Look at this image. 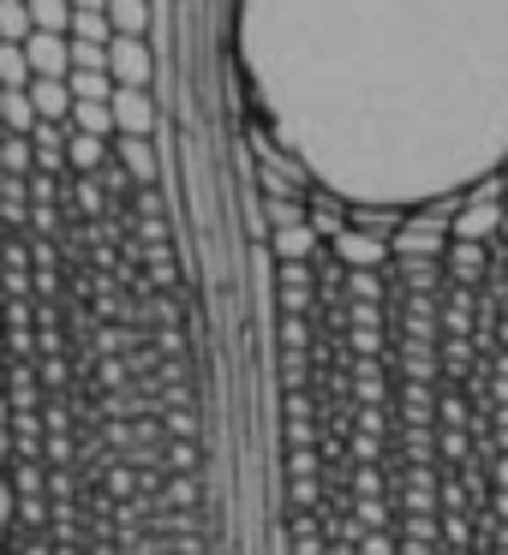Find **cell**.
<instances>
[{"instance_id": "cell-16", "label": "cell", "mask_w": 508, "mask_h": 555, "mask_svg": "<svg viewBox=\"0 0 508 555\" xmlns=\"http://www.w3.org/2000/svg\"><path fill=\"white\" fill-rule=\"evenodd\" d=\"M66 85H73V96H78V102H102V108H109V102L120 96V85H114V73H73Z\"/></svg>"}, {"instance_id": "cell-2", "label": "cell", "mask_w": 508, "mask_h": 555, "mask_svg": "<svg viewBox=\"0 0 508 555\" xmlns=\"http://www.w3.org/2000/svg\"><path fill=\"white\" fill-rule=\"evenodd\" d=\"M109 73L120 90H150V78H156V54H150L144 37H114L109 42Z\"/></svg>"}, {"instance_id": "cell-15", "label": "cell", "mask_w": 508, "mask_h": 555, "mask_svg": "<svg viewBox=\"0 0 508 555\" xmlns=\"http://www.w3.org/2000/svg\"><path fill=\"white\" fill-rule=\"evenodd\" d=\"M30 18L49 37H73V0H30Z\"/></svg>"}, {"instance_id": "cell-22", "label": "cell", "mask_w": 508, "mask_h": 555, "mask_svg": "<svg viewBox=\"0 0 508 555\" xmlns=\"http://www.w3.org/2000/svg\"><path fill=\"white\" fill-rule=\"evenodd\" d=\"M168 430L180 436V442H186V436H198V412H168Z\"/></svg>"}, {"instance_id": "cell-26", "label": "cell", "mask_w": 508, "mask_h": 555, "mask_svg": "<svg viewBox=\"0 0 508 555\" xmlns=\"http://www.w3.org/2000/svg\"><path fill=\"white\" fill-rule=\"evenodd\" d=\"M0 555H7V550H0Z\"/></svg>"}, {"instance_id": "cell-21", "label": "cell", "mask_w": 508, "mask_h": 555, "mask_svg": "<svg viewBox=\"0 0 508 555\" xmlns=\"http://www.w3.org/2000/svg\"><path fill=\"white\" fill-rule=\"evenodd\" d=\"M109 490H114V495H132V490H138V472L114 460V466H109Z\"/></svg>"}, {"instance_id": "cell-9", "label": "cell", "mask_w": 508, "mask_h": 555, "mask_svg": "<svg viewBox=\"0 0 508 555\" xmlns=\"http://www.w3.org/2000/svg\"><path fill=\"white\" fill-rule=\"evenodd\" d=\"M102 162H109V138H97V132H73V144H66V168L85 173V180H97Z\"/></svg>"}, {"instance_id": "cell-4", "label": "cell", "mask_w": 508, "mask_h": 555, "mask_svg": "<svg viewBox=\"0 0 508 555\" xmlns=\"http://www.w3.org/2000/svg\"><path fill=\"white\" fill-rule=\"evenodd\" d=\"M109 108H114V132H120V138H150V132L162 126V114H156V102H150V90H120Z\"/></svg>"}, {"instance_id": "cell-18", "label": "cell", "mask_w": 508, "mask_h": 555, "mask_svg": "<svg viewBox=\"0 0 508 555\" xmlns=\"http://www.w3.org/2000/svg\"><path fill=\"white\" fill-rule=\"evenodd\" d=\"M73 37H85V42H102V49H109V42H114V25H109V13H73Z\"/></svg>"}, {"instance_id": "cell-20", "label": "cell", "mask_w": 508, "mask_h": 555, "mask_svg": "<svg viewBox=\"0 0 508 555\" xmlns=\"http://www.w3.org/2000/svg\"><path fill=\"white\" fill-rule=\"evenodd\" d=\"M18 519V490H13V478L0 472V538H7V526Z\"/></svg>"}, {"instance_id": "cell-13", "label": "cell", "mask_w": 508, "mask_h": 555, "mask_svg": "<svg viewBox=\"0 0 508 555\" xmlns=\"http://www.w3.org/2000/svg\"><path fill=\"white\" fill-rule=\"evenodd\" d=\"M109 25H114V37H144L150 30V0H109Z\"/></svg>"}, {"instance_id": "cell-7", "label": "cell", "mask_w": 508, "mask_h": 555, "mask_svg": "<svg viewBox=\"0 0 508 555\" xmlns=\"http://www.w3.org/2000/svg\"><path fill=\"white\" fill-rule=\"evenodd\" d=\"M30 144H37V173H61L66 168V144H73V120L66 126L42 120L37 132H30Z\"/></svg>"}, {"instance_id": "cell-3", "label": "cell", "mask_w": 508, "mask_h": 555, "mask_svg": "<svg viewBox=\"0 0 508 555\" xmlns=\"http://www.w3.org/2000/svg\"><path fill=\"white\" fill-rule=\"evenodd\" d=\"M383 257H389L383 233H371V228H341L335 233V263L341 269H383Z\"/></svg>"}, {"instance_id": "cell-8", "label": "cell", "mask_w": 508, "mask_h": 555, "mask_svg": "<svg viewBox=\"0 0 508 555\" xmlns=\"http://www.w3.org/2000/svg\"><path fill=\"white\" fill-rule=\"evenodd\" d=\"M42 126V114H37V102H30V90H0V132H37Z\"/></svg>"}, {"instance_id": "cell-17", "label": "cell", "mask_w": 508, "mask_h": 555, "mask_svg": "<svg viewBox=\"0 0 508 555\" xmlns=\"http://www.w3.org/2000/svg\"><path fill=\"white\" fill-rule=\"evenodd\" d=\"M73 132L109 138V132H114V108H102V102H78V108H73Z\"/></svg>"}, {"instance_id": "cell-19", "label": "cell", "mask_w": 508, "mask_h": 555, "mask_svg": "<svg viewBox=\"0 0 508 555\" xmlns=\"http://www.w3.org/2000/svg\"><path fill=\"white\" fill-rule=\"evenodd\" d=\"M73 73H109V49H102V42L73 37Z\"/></svg>"}, {"instance_id": "cell-1", "label": "cell", "mask_w": 508, "mask_h": 555, "mask_svg": "<svg viewBox=\"0 0 508 555\" xmlns=\"http://www.w3.org/2000/svg\"><path fill=\"white\" fill-rule=\"evenodd\" d=\"M264 216H269V251L276 263H312V245H317V228L293 197H264Z\"/></svg>"}, {"instance_id": "cell-10", "label": "cell", "mask_w": 508, "mask_h": 555, "mask_svg": "<svg viewBox=\"0 0 508 555\" xmlns=\"http://www.w3.org/2000/svg\"><path fill=\"white\" fill-rule=\"evenodd\" d=\"M0 173H13V180L37 173V144L25 132H0Z\"/></svg>"}, {"instance_id": "cell-5", "label": "cell", "mask_w": 508, "mask_h": 555, "mask_svg": "<svg viewBox=\"0 0 508 555\" xmlns=\"http://www.w3.org/2000/svg\"><path fill=\"white\" fill-rule=\"evenodd\" d=\"M30 54V73L37 78H73V37H49V30H37V37L25 42Z\"/></svg>"}, {"instance_id": "cell-24", "label": "cell", "mask_w": 508, "mask_h": 555, "mask_svg": "<svg viewBox=\"0 0 508 555\" xmlns=\"http://www.w3.org/2000/svg\"><path fill=\"white\" fill-rule=\"evenodd\" d=\"M168 502H174V507H186V502H192V483H186V478H180V483H168Z\"/></svg>"}, {"instance_id": "cell-14", "label": "cell", "mask_w": 508, "mask_h": 555, "mask_svg": "<svg viewBox=\"0 0 508 555\" xmlns=\"http://www.w3.org/2000/svg\"><path fill=\"white\" fill-rule=\"evenodd\" d=\"M30 37H37L30 0H0V42H30Z\"/></svg>"}, {"instance_id": "cell-6", "label": "cell", "mask_w": 508, "mask_h": 555, "mask_svg": "<svg viewBox=\"0 0 508 555\" xmlns=\"http://www.w3.org/2000/svg\"><path fill=\"white\" fill-rule=\"evenodd\" d=\"M30 102H37V114H42V120H54V126H66V120H73V108H78V96H73L66 78H37V85H30Z\"/></svg>"}, {"instance_id": "cell-12", "label": "cell", "mask_w": 508, "mask_h": 555, "mask_svg": "<svg viewBox=\"0 0 508 555\" xmlns=\"http://www.w3.org/2000/svg\"><path fill=\"white\" fill-rule=\"evenodd\" d=\"M37 73H30V54L25 42H0V90H30Z\"/></svg>"}, {"instance_id": "cell-11", "label": "cell", "mask_w": 508, "mask_h": 555, "mask_svg": "<svg viewBox=\"0 0 508 555\" xmlns=\"http://www.w3.org/2000/svg\"><path fill=\"white\" fill-rule=\"evenodd\" d=\"M120 162H126V173H132L138 185L162 180V162H156V150H150V138H120Z\"/></svg>"}, {"instance_id": "cell-23", "label": "cell", "mask_w": 508, "mask_h": 555, "mask_svg": "<svg viewBox=\"0 0 508 555\" xmlns=\"http://www.w3.org/2000/svg\"><path fill=\"white\" fill-rule=\"evenodd\" d=\"M168 466H174V472H186V466H198V448H186V442H174V448H168Z\"/></svg>"}, {"instance_id": "cell-25", "label": "cell", "mask_w": 508, "mask_h": 555, "mask_svg": "<svg viewBox=\"0 0 508 555\" xmlns=\"http://www.w3.org/2000/svg\"><path fill=\"white\" fill-rule=\"evenodd\" d=\"M73 13H109V0H73Z\"/></svg>"}]
</instances>
